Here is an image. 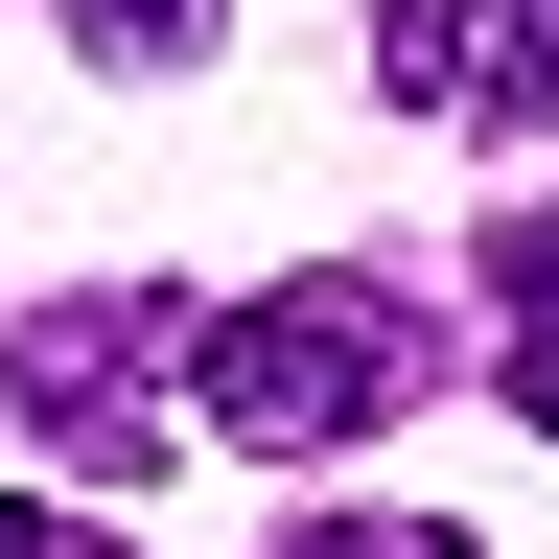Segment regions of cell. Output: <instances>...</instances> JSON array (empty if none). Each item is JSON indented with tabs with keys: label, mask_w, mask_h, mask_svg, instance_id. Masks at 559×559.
I'll use <instances>...</instances> for the list:
<instances>
[{
	"label": "cell",
	"mask_w": 559,
	"mask_h": 559,
	"mask_svg": "<svg viewBox=\"0 0 559 559\" xmlns=\"http://www.w3.org/2000/svg\"><path fill=\"white\" fill-rule=\"evenodd\" d=\"M0 559H117L94 513H47V489H0Z\"/></svg>",
	"instance_id": "obj_7"
},
{
	"label": "cell",
	"mask_w": 559,
	"mask_h": 559,
	"mask_svg": "<svg viewBox=\"0 0 559 559\" xmlns=\"http://www.w3.org/2000/svg\"><path fill=\"white\" fill-rule=\"evenodd\" d=\"M489 349H513L489 396H513L536 443H559V210H489Z\"/></svg>",
	"instance_id": "obj_3"
},
{
	"label": "cell",
	"mask_w": 559,
	"mask_h": 559,
	"mask_svg": "<svg viewBox=\"0 0 559 559\" xmlns=\"http://www.w3.org/2000/svg\"><path fill=\"white\" fill-rule=\"evenodd\" d=\"M187 349L210 326L117 280V304H24L0 326V396H24V443H70L94 489H140V466H187Z\"/></svg>",
	"instance_id": "obj_2"
},
{
	"label": "cell",
	"mask_w": 559,
	"mask_h": 559,
	"mask_svg": "<svg viewBox=\"0 0 559 559\" xmlns=\"http://www.w3.org/2000/svg\"><path fill=\"white\" fill-rule=\"evenodd\" d=\"M466 70H489L466 0H373V94H396V117H466Z\"/></svg>",
	"instance_id": "obj_4"
},
{
	"label": "cell",
	"mask_w": 559,
	"mask_h": 559,
	"mask_svg": "<svg viewBox=\"0 0 559 559\" xmlns=\"http://www.w3.org/2000/svg\"><path fill=\"white\" fill-rule=\"evenodd\" d=\"M466 117H559V0H466Z\"/></svg>",
	"instance_id": "obj_5"
},
{
	"label": "cell",
	"mask_w": 559,
	"mask_h": 559,
	"mask_svg": "<svg viewBox=\"0 0 559 559\" xmlns=\"http://www.w3.org/2000/svg\"><path fill=\"white\" fill-rule=\"evenodd\" d=\"M419 373H443V326H419L396 280H257V304H210L187 419H210V443H257V466H326V443H373Z\"/></svg>",
	"instance_id": "obj_1"
},
{
	"label": "cell",
	"mask_w": 559,
	"mask_h": 559,
	"mask_svg": "<svg viewBox=\"0 0 559 559\" xmlns=\"http://www.w3.org/2000/svg\"><path fill=\"white\" fill-rule=\"evenodd\" d=\"M280 559H489V536H443V513H304Z\"/></svg>",
	"instance_id": "obj_6"
}]
</instances>
